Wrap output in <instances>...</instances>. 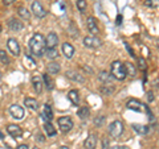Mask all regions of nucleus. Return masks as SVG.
I'll return each mask as SVG.
<instances>
[{"label": "nucleus", "instance_id": "f257e3e1", "mask_svg": "<svg viewBox=\"0 0 159 149\" xmlns=\"http://www.w3.org/2000/svg\"><path fill=\"white\" fill-rule=\"evenodd\" d=\"M29 50L33 57H43L47 52V42L45 37L41 33H34L32 38L29 40Z\"/></svg>", "mask_w": 159, "mask_h": 149}, {"label": "nucleus", "instance_id": "f03ea898", "mask_svg": "<svg viewBox=\"0 0 159 149\" xmlns=\"http://www.w3.org/2000/svg\"><path fill=\"white\" fill-rule=\"evenodd\" d=\"M110 74L113 75L114 79H117V81H125L126 77H127L125 63H122L121 61L111 62V65H110Z\"/></svg>", "mask_w": 159, "mask_h": 149}, {"label": "nucleus", "instance_id": "7ed1b4c3", "mask_svg": "<svg viewBox=\"0 0 159 149\" xmlns=\"http://www.w3.org/2000/svg\"><path fill=\"white\" fill-rule=\"evenodd\" d=\"M123 131H125V127H123V123L119 120H114L109 126V135L111 136V138H119L122 136Z\"/></svg>", "mask_w": 159, "mask_h": 149}, {"label": "nucleus", "instance_id": "20e7f679", "mask_svg": "<svg viewBox=\"0 0 159 149\" xmlns=\"http://www.w3.org/2000/svg\"><path fill=\"white\" fill-rule=\"evenodd\" d=\"M58 128H60V131L64 132V133H68V132H70L72 131V128L74 127V123L73 120L69 116H61V117H58Z\"/></svg>", "mask_w": 159, "mask_h": 149}, {"label": "nucleus", "instance_id": "39448f33", "mask_svg": "<svg viewBox=\"0 0 159 149\" xmlns=\"http://www.w3.org/2000/svg\"><path fill=\"white\" fill-rule=\"evenodd\" d=\"M7 48H8L9 53H11L12 56H15V57H19L20 53H21V48H20V44L17 42L16 38H12V37L8 38V41H7Z\"/></svg>", "mask_w": 159, "mask_h": 149}, {"label": "nucleus", "instance_id": "423d86ee", "mask_svg": "<svg viewBox=\"0 0 159 149\" xmlns=\"http://www.w3.org/2000/svg\"><path fill=\"white\" fill-rule=\"evenodd\" d=\"M84 45L86 48H90V49H97L102 45V41L97 36H92L90 34V36H86L84 38Z\"/></svg>", "mask_w": 159, "mask_h": 149}, {"label": "nucleus", "instance_id": "0eeeda50", "mask_svg": "<svg viewBox=\"0 0 159 149\" xmlns=\"http://www.w3.org/2000/svg\"><path fill=\"white\" fill-rule=\"evenodd\" d=\"M31 11L33 12V15L36 16L37 19H44L47 16V11L44 9V7L41 6V3L37 2V0H34V2L32 3V8Z\"/></svg>", "mask_w": 159, "mask_h": 149}, {"label": "nucleus", "instance_id": "6e6552de", "mask_svg": "<svg viewBox=\"0 0 159 149\" xmlns=\"http://www.w3.org/2000/svg\"><path fill=\"white\" fill-rule=\"evenodd\" d=\"M145 106L146 104H143L141 100H138V99H130V100L126 103V107L129 110H133L135 112H145Z\"/></svg>", "mask_w": 159, "mask_h": 149}, {"label": "nucleus", "instance_id": "1a4fd4ad", "mask_svg": "<svg viewBox=\"0 0 159 149\" xmlns=\"http://www.w3.org/2000/svg\"><path fill=\"white\" fill-rule=\"evenodd\" d=\"M9 113H11V116L15 120H23L24 119V108L19 106V104H12L9 107Z\"/></svg>", "mask_w": 159, "mask_h": 149}, {"label": "nucleus", "instance_id": "9d476101", "mask_svg": "<svg viewBox=\"0 0 159 149\" xmlns=\"http://www.w3.org/2000/svg\"><path fill=\"white\" fill-rule=\"evenodd\" d=\"M86 28H88V31L90 32L92 36H97V34L99 33V28H98L97 20L94 19L93 16H89L86 19Z\"/></svg>", "mask_w": 159, "mask_h": 149}, {"label": "nucleus", "instance_id": "9b49d317", "mask_svg": "<svg viewBox=\"0 0 159 149\" xmlns=\"http://www.w3.org/2000/svg\"><path fill=\"white\" fill-rule=\"evenodd\" d=\"M7 132L13 138H20L23 136V130L17 126V124H9V126L7 127Z\"/></svg>", "mask_w": 159, "mask_h": 149}, {"label": "nucleus", "instance_id": "f8f14e48", "mask_svg": "<svg viewBox=\"0 0 159 149\" xmlns=\"http://www.w3.org/2000/svg\"><path fill=\"white\" fill-rule=\"evenodd\" d=\"M8 28L11 29L12 32H20V31H23V28H24V24L20 21V20L17 19H11L8 21Z\"/></svg>", "mask_w": 159, "mask_h": 149}, {"label": "nucleus", "instance_id": "ddd939ff", "mask_svg": "<svg viewBox=\"0 0 159 149\" xmlns=\"http://www.w3.org/2000/svg\"><path fill=\"white\" fill-rule=\"evenodd\" d=\"M43 78L39 77V75H33L32 77V86H33V90L36 91L37 94H41L43 92Z\"/></svg>", "mask_w": 159, "mask_h": 149}, {"label": "nucleus", "instance_id": "4468645a", "mask_svg": "<svg viewBox=\"0 0 159 149\" xmlns=\"http://www.w3.org/2000/svg\"><path fill=\"white\" fill-rule=\"evenodd\" d=\"M45 42H47V49L48 48H56V45L58 44V36L54 32H51L45 37Z\"/></svg>", "mask_w": 159, "mask_h": 149}, {"label": "nucleus", "instance_id": "2eb2a0df", "mask_svg": "<svg viewBox=\"0 0 159 149\" xmlns=\"http://www.w3.org/2000/svg\"><path fill=\"white\" fill-rule=\"evenodd\" d=\"M97 147V136L96 135H89L85 141H84V148L85 149H96Z\"/></svg>", "mask_w": 159, "mask_h": 149}, {"label": "nucleus", "instance_id": "dca6fc26", "mask_svg": "<svg viewBox=\"0 0 159 149\" xmlns=\"http://www.w3.org/2000/svg\"><path fill=\"white\" fill-rule=\"evenodd\" d=\"M66 77L70 79V81H74V82H77V83H85V78L82 77V74H80V73H77V71H73V70H70V71H66Z\"/></svg>", "mask_w": 159, "mask_h": 149}, {"label": "nucleus", "instance_id": "f3484780", "mask_svg": "<svg viewBox=\"0 0 159 149\" xmlns=\"http://www.w3.org/2000/svg\"><path fill=\"white\" fill-rule=\"evenodd\" d=\"M62 53H64V56H65L68 59H70L74 56V48H73L72 44L64 42L62 44Z\"/></svg>", "mask_w": 159, "mask_h": 149}, {"label": "nucleus", "instance_id": "a211bd4d", "mask_svg": "<svg viewBox=\"0 0 159 149\" xmlns=\"http://www.w3.org/2000/svg\"><path fill=\"white\" fill-rule=\"evenodd\" d=\"M41 116H43V119H44L45 121H51L52 119H53L52 107L49 106L48 103H47V104H44V111H43V113H41Z\"/></svg>", "mask_w": 159, "mask_h": 149}, {"label": "nucleus", "instance_id": "6ab92c4d", "mask_svg": "<svg viewBox=\"0 0 159 149\" xmlns=\"http://www.w3.org/2000/svg\"><path fill=\"white\" fill-rule=\"evenodd\" d=\"M68 99L73 106H80V92L77 90H70L68 92Z\"/></svg>", "mask_w": 159, "mask_h": 149}, {"label": "nucleus", "instance_id": "aec40b11", "mask_svg": "<svg viewBox=\"0 0 159 149\" xmlns=\"http://www.w3.org/2000/svg\"><path fill=\"white\" fill-rule=\"evenodd\" d=\"M98 79H99V82H102L103 84H110L111 81H113V75L110 73H107V71H101L98 74Z\"/></svg>", "mask_w": 159, "mask_h": 149}, {"label": "nucleus", "instance_id": "412c9836", "mask_svg": "<svg viewBox=\"0 0 159 149\" xmlns=\"http://www.w3.org/2000/svg\"><path fill=\"white\" fill-rule=\"evenodd\" d=\"M131 127H133V130L138 133V135H147L148 133V127L147 126H142V124L134 123V124H131Z\"/></svg>", "mask_w": 159, "mask_h": 149}, {"label": "nucleus", "instance_id": "4be33fe9", "mask_svg": "<svg viewBox=\"0 0 159 149\" xmlns=\"http://www.w3.org/2000/svg\"><path fill=\"white\" fill-rule=\"evenodd\" d=\"M24 104L27 106V108H29V110H32V111H37V108H39L37 100L33 98H25L24 99Z\"/></svg>", "mask_w": 159, "mask_h": 149}, {"label": "nucleus", "instance_id": "5701e85b", "mask_svg": "<svg viewBox=\"0 0 159 149\" xmlns=\"http://www.w3.org/2000/svg\"><path fill=\"white\" fill-rule=\"evenodd\" d=\"M43 82H44V84L47 86V88H48L49 91H52L53 88H54V82H53L52 77L49 75L48 73H47V74H44V75H43Z\"/></svg>", "mask_w": 159, "mask_h": 149}, {"label": "nucleus", "instance_id": "b1692460", "mask_svg": "<svg viewBox=\"0 0 159 149\" xmlns=\"http://www.w3.org/2000/svg\"><path fill=\"white\" fill-rule=\"evenodd\" d=\"M44 130H45L48 137H49V136H54V135L57 133L56 128L53 127V124H52L51 121H45V124H44Z\"/></svg>", "mask_w": 159, "mask_h": 149}, {"label": "nucleus", "instance_id": "393cba45", "mask_svg": "<svg viewBox=\"0 0 159 149\" xmlns=\"http://www.w3.org/2000/svg\"><path fill=\"white\" fill-rule=\"evenodd\" d=\"M125 67H126V73H127L129 77L134 78L137 75V69H135V66H134L131 62H125Z\"/></svg>", "mask_w": 159, "mask_h": 149}, {"label": "nucleus", "instance_id": "a878e982", "mask_svg": "<svg viewBox=\"0 0 159 149\" xmlns=\"http://www.w3.org/2000/svg\"><path fill=\"white\" fill-rule=\"evenodd\" d=\"M89 113H90V111H89L88 107H80V110L77 111V116L81 119V120H85V119H88Z\"/></svg>", "mask_w": 159, "mask_h": 149}, {"label": "nucleus", "instance_id": "bb28decb", "mask_svg": "<svg viewBox=\"0 0 159 149\" xmlns=\"http://www.w3.org/2000/svg\"><path fill=\"white\" fill-rule=\"evenodd\" d=\"M45 56L49 59H56L58 57V50H57L56 48H48L47 52H45Z\"/></svg>", "mask_w": 159, "mask_h": 149}, {"label": "nucleus", "instance_id": "cd10ccee", "mask_svg": "<svg viewBox=\"0 0 159 149\" xmlns=\"http://www.w3.org/2000/svg\"><path fill=\"white\" fill-rule=\"evenodd\" d=\"M17 13H19V16L21 19H24V20H29V19H31V12H29L27 8H24V7H20L17 9Z\"/></svg>", "mask_w": 159, "mask_h": 149}, {"label": "nucleus", "instance_id": "c85d7f7f", "mask_svg": "<svg viewBox=\"0 0 159 149\" xmlns=\"http://www.w3.org/2000/svg\"><path fill=\"white\" fill-rule=\"evenodd\" d=\"M58 71H60V65L57 62L48 63V74H58Z\"/></svg>", "mask_w": 159, "mask_h": 149}, {"label": "nucleus", "instance_id": "c756f323", "mask_svg": "<svg viewBox=\"0 0 159 149\" xmlns=\"http://www.w3.org/2000/svg\"><path fill=\"white\" fill-rule=\"evenodd\" d=\"M99 91L102 94H105V95H111L114 92V88L111 87V84H103V86L99 87Z\"/></svg>", "mask_w": 159, "mask_h": 149}, {"label": "nucleus", "instance_id": "7c9ffc66", "mask_svg": "<svg viewBox=\"0 0 159 149\" xmlns=\"http://www.w3.org/2000/svg\"><path fill=\"white\" fill-rule=\"evenodd\" d=\"M0 61H2V63H3V65H6V66L9 65V62H11V61H9L8 54L4 50H2V49H0Z\"/></svg>", "mask_w": 159, "mask_h": 149}, {"label": "nucleus", "instance_id": "2f4dec72", "mask_svg": "<svg viewBox=\"0 0 159 149\" xmlns=\"http://www.w3.org/2000/svg\"><path fill=\"white\" fill-rule=\"evenodd\" d=\"M137 62H138V67H139V70H141V71H145V73H146V70H147V65H146L145 58L139 57V58H137Z\"/></svg>", "mask_w": 159, "mask_h": 149}, {"label": "nucleus", "instance_id": "473e14b6", "mask_svg": "<svg viewBox=\"0 0 159 149\" xmlns=\"http://www.w3.org/2000/svg\"><path fill=\"white\" fill-rule=\"evenodd\" d=\"M24 61H25V66H28L29 69H34V66H36L34 59L31 56H25V57H24Z\"/></svg>", "mask_w": 159, "mask_h": 149}, {"label": "nucleus", "instance_id": "72a5a7b5", "mask_svg": "<svg viewBox=\"0 0 159 149\" xmlns=\"http://www.w3.org/2000/svg\"><path fill=\"white\" fill-rule=\"evenodd\" d=\"M143 4L148 8H157V7H159V0H145Z\"/></svg>", "mask_w": 159, "mask_h": 149}, {"label": "nucleus", "instance_id": "f704fd0d", "mask_svg": "<svg viewBox=\"0 0 159 149\" xmlns=\"http://www.w3.org/2000/svg\"><path fill=\"white\" fill-rule=\"evenodd\" d=\"M76 6H77V8L80 9V11L84 13L85 12V9H86V0H77Z\"/></svg>", "mask_w": 159, "mask_h": 149}, {"label": "nucleus", "instance_id": "c9c22d12", "mask_svg": "<svg viewBox=\"0 0 159 149\" xmlns=\"http://www.w3.org/2000/svg\"><path fill=\"white\" fill-rule=\"evenodd\" d=\"M103 123H105V116H102V115H99V116H97L96 119H94V126L96 127L103 126Z\"/></svg>", "mask_w": 159, "mask_h": 149}, {"label": "nucleus", "instance_id": "e433bc0d", "mask_svg": "<svg viewBox=\"0 0 159 149\" xmlns=\"http://www.w3.org/2000/svg\"><path fill=\"white\" fill-rule=\"evenodd\" d=\"M145 112L147 113L148 120L152 121V120H154V115H152V112H151V110H150V107H148V106H145Z\"/></svg>", "mask_w": 159, "mask_h": 149}, {"label": "nucleus", "instance_id": "4c0bfd02", "mask_svg": "<svg viewBox=\"0 0 159 149\" xmlns=\"http://www.w3.org/2000/svg\"><path fill=\"white\" fill-rule=\"evenodd\" d=\"M125 48H126V50H127V53H129V54H130V56H131L133 58H135V54H134V50H133V49H131V46H130V45H129V44H127V42H125Z\"/></svg>", "mask_w": 159, "mask_h": 149}, {"label": "nucleus", "instance_id": "58836bf2", "mask_svg": "<svg viewBox=\"0 0 159 149\" xmlns=\"http://www.w3.org/2000/svg\"><path fill=\"white\" fill-rule=\"evenodd\" d=\"M102 149H110V145H109V138H103L102 140Z\"/></svg>", "mask_w": 159, "mask_h": 149}, {"label": "nucleus", "instance_id": "ea45409f", "mask_svg": "<svg viewBox=\"0 0 159 149\" xmlns=\"http://www.w3.org/2000/svg\"><path fill=\"white\" fill-rule=\"evenodd\" d=\"M34 138H36V141H39V143H44V141H45V137H44L41 133H37Z\"/></svg>", "mask_w": 159, "mask_h": 149}, {"label": "nucleus", "instance_id": "a19ab883", "mask_svg": "<svg viewBox=\"0 0 159 149\" xmlns=\"http://www.w3.org/2000/svg\"><path fill=\"white\" fill-rule=\"evenodd\" d=\"M147 100L150 102V103L154 100V94H152V91H148L147 92Z\"/></svg>", "mask_w": 159, "mask_h": 149}, {"label": "nucleus", "instance_id": "79ce46f5", "mask_svg": "<svg viewBox=\"0 0 159 149\" xmlns=\"http://www.w3.org/2000/svg\"><path fill=\"white\" fill-rule=\"evenodd\" d=\"M16 0H3V3H4V6H11V4H13Z\"/></svg>", "mask_w": 159, "mask_h": 149}, {"label": "nucleus", "instance_id": "37998d69", "mask_svg": "<svg viewBox=\"0 0 159 149\" xmlns=\"http://www.w3.org/2000/svg\"><path fill=\"white\" fill-rule=\"evenodd\" d=\"M116 23H117V25H121V23H122V15H118Z\"/></svg>", "mask_w": 159, "mask_h": 149}, {"label": "nucleus", "instance_id": "c03bdc74", "mask_svg": "<svg viewBox=\"0 0 159 149\" xmlns=\"http://www.w3.org/2000/svg\"><path fill=\"white\" fill-rule=\"evenodd\" d=\"M16 149H29V147L27 145V144H20Z\"/></svg>", "mask_w": 159, "mask_h": 149}, {"label": "nucleus", "instance_id": "a18cd8bd", "mask_svg": "<svg viewBox=\"0 0 159 149\" xmlns=\"http://www.w3.org/2000/svg\"><path fill=\"white\" fill-rule=\"evenodd\" d=\"M84 70H86V71H89V73H93V69L89 67V66H84Z\"/></svg>", "mask_w": 159, "mask_h": 149}, {"label": "nucleus", "instance_id": "49530a36", "mask_svg": "<svg viewBox=\"0 0 159 149\" xmlns=\"http://www.w3.org/2000/svg\"><path fill=\"white\" fill-rule=\"evenodd\" d=\"M111 149H126V147H121V145H116V147H113Z\"/></svg>", "mask_w": 159, "mask_h": 149}, {"label": "nucleus", "instance_id": "de8ad7c7", "mask_svg": "<svg viewBox=\"0 0 159 149\" xmlns=\"http://www.w3.org/2000/svg\"><path fill=\"white\" fill-rule=\"evenodd\" d=\"M0 140H4V135H3L2 131H0Z\"/></svg>", "mask_w": 159, "mask_h": 149}, {"label": "nucleus", "instance_id": "09e8293b", "mask_svg": "<svg viewBox=\"0 0 159 149\" xmlns=\"http://www.w3.org/2000/svg\"><path fill=\"white\" fill-rule=\"evenodd\" d=\"M60 149H69V148H68V147H61Z\"/></svg>", "mask_w": 159, "mask_h": 149}, {"label": "nucleus", "instance_id": "8fccbe9b", "mask_svg": "<svg viewBox=\"0 0 159 149\" xmlns=\"http://www.w3.org/2000/svg\"><path fill=\"white\" fill-rule=\"evenodd\" d=\"M157 45H158V48H159V40H158V41H157Z\"/></svg>", "mask_w": 159, "mask_h": 149}, {"label": "nucleus", "instance_id": "3c124183", "mask_svg": "<svg viewBox=\"0 0 159 149\" xmlns=\"http://www.w3.org/2000/svg\"><path fill=\"white\" fill-rule=\"evenodd\" d=\"M32 149H40V148H37V147H34V148H32Z\"/></svg>", "mask_w": 159, "mask_h": 149}, {"label": "nucleus", "instance_id": "603ef678", "mask_svg": "<svg viewBox=\"0 0 159 149\" xmlns=\"http://www.w3.org/2000/svg\"><path fill=\"white\" fill-rule=\"evenodd\" d=\"M0 33H2V25H0Z\"/></svg>", "mask_w": 159, "mask_h": 149}, {"label": "nucleus", "instance_id": "864d4df0", "mask_svg": "<svg viewBox=\"0 0 159 149\" xmlns=\"http://www.w3.org/2000/svg\"><path fill=\"white\" fill-rule=\"evenodd\" d=\"M0 79H2V73H0Z\"/></svg>", "mask_w": 159, "mask_h": 149}]
</instances>
